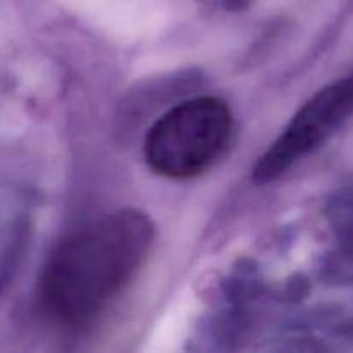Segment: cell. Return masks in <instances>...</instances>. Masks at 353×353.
<instances>
[{"mask_svg": "<svg viewBox=\"0 0 353 353\" xmlns=\"http://www.w3.org/2000/svg\"><path fill=\"white\" fill-rule=\"evenodd\" d=\"M154 233L147 214L124 209L71 234L41 276L45 316L65 330L93 323L140 271Z\"/></svg>", "mask_w": 353, "mask_h": 353, "instance_id": "6da1fadb", "label": "cell"}, {"mask_svg": "<svg viewBox=\"0 0 353 353\" xmlns=\"http://www.w3.org/2000/svg\"><path fill=\"white\" fill-rule=\"evenodd\" d=\"M230 107L217 97H196L159 117L145 138V159L157 174L190 179L205 172L228 147Z\"/></svg>", "mask_w": 353, "mask_h": 353, "instance_id": "7a4b0ae2", "label": "cell"}, {"mask_svg": "<svg viewBox=\"0 0 353 353\" xmlns=\"http://www.w3.org/2000/svg\"><path fill=\"white\" fill-rule=\"evenodd\" d=\"M352 116L353 72L324 86L300 107L278 140L257 161L254 179L264 185L279 178L319 148Z\"/></svg>", "mask_w": 353, "mask_h": 353, "instance_id": "3957f363", "label": "cell"}]
</instances>
